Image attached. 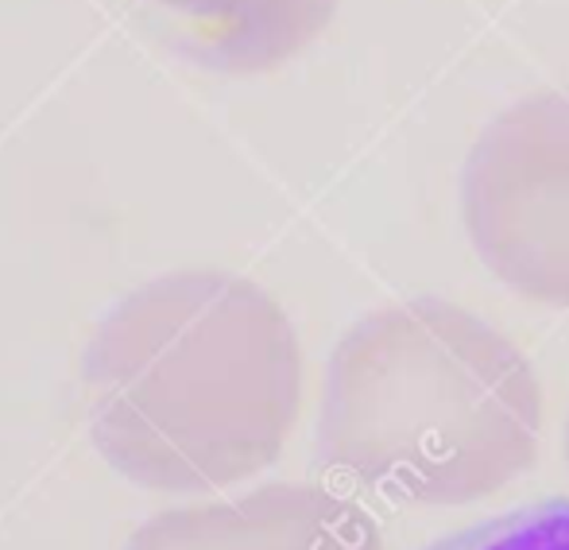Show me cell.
Returning <instances> with one entry per match:
<instances>
[{"mask_svg": "<svg viewBox=\"0 0 569 550\" xmlns=\"http://www.w3.org/2000/svg\"><path fill=\"white\" fill-rule=\"evenodd\" d=\"M542 446L535 364L446 299L380 307L326 364L318 461L396 508H469L531 473Z\"/></svg>", "mask_w": 569, "mask_h": 550, "instance_id": "cell-2", "label": "cell"}, {"mask_svg": "<svg viewBox=\"0 0 569 550\" xmlns=\"http://www.w3.org/2000/svg\"><path fill=\"white\" fill-rule=\"evenodd\" d=\"M82 380L90 434L117 473L213 492L283 453L302 411V346L252 279L171 272L109 310Z\"/></svg>", "mask_w": 569, "mask_h": 550, "instance_id": "cell-1", "label": "cell"}, {"mask_svg": "<svg viewBox=\"0 0 569 550\" xmlns=\"http://www.w3.org/2000/svg\"><path fill=\"white\" fill-rule=\"evenodd\" d=\"M461 221L508 291L569 310V90L531 93L488 121L461 167Z\"/></svg>", "mask_w": 569, "mask_h": 550, "instance_id": "cell-3", "label": "cell"}, {"mask_svg": "<svg viewBox=\"0 0 569 550\" xmlns=\"http://www.w3.org/2000/svg\"><path fill=\"white\" fill-rule=\"evenodd\" d=\"M128 550H383V531L357 497L333 484L271 481L151 516Z\"/></svg>", "mask_w": 569, "mask_h": 550, "instance_id": "cell-4", "label": "cell"}, {"mask_svg": "<svg viewBox=\"0 0 569 550\" xmlns=\"http://www.w3.org/2000/svg\"><path fill=\"white\" fill-rule=\"evenodd\" d=\"M435 550H569V500L511 512Z\"/></svg>", "mask_w": 569, "mask_h": 550, "instance_id": "cell-6", "label": "cell"}, {"mask_svg": "<svg viewBox=\"0 0 569 550\" xmlns=\"http://www.w3.org/2000/svg\"><path fill=\"white\" fill-rule=\"evenodd\" d=\"M562 453H566V466H569V414H566V438H562Z\"/></svg>", "mask_w": 569, "mask_h": 550, "instance_id": "cell-7", "label": "cell"}, {"mask_svg": "<svg viewBox=\"0 0 569 550\" xmlns=\"http://www.w3.org/2000/svg\"><path fill=\"white\" fill-rule=\"evenodd\" d=\"M174 54L218 74H263L307 51L338 0H132Z\"/></svg>", "mask_w": 569, "mask_h": 550, "instance_id": "cell-5", "label": "cell"}]
</instances>
